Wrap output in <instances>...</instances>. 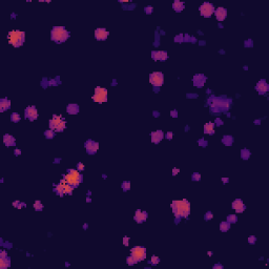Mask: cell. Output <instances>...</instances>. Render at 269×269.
I'll use <instances>...</instances> for the list:
<instances>
[{
  "instance_id": "obj_39",
  "label": "cell",
  "mask_w": 269,
  "mask_h": 269,
  "mask_svg": "<svg viewBox=\"0 0 269 269\" xmlns=\"http://www.w3.org/2000/svg\"><path fill=\"white\" fill-rule=\"evenodd\" d=\"M77 167H78V169H79V170H83V169H84V165H83L82 163H78Z\"/></svg>"
},
{
  "instance_id": "obj_45",
  "label": "cell",
  "mask_w": 269,
  "mask_h": 269,
  "mask_svg": "<svg viewBox=\"0 0 269 269\" xmlns=\"http://www.w3.org/2000/svg\"><path fill=\"white\" fill-rule=\"evenodd\" d=\"M20 154H21V150H20V149H16V150H15V155H20Z\"/></svg>"
},
{
  "instance_id": "obj_41",
  "label": "cell",
  "mask_w": 269,
  "mask_h": 269,
  "mask_svg": "<svg viewBox=\"0 0 269 269\" xmlns=\"http://www.w3.org/2000/svg\"><path fill=\"white\" fill-rule=\"evenodd\" d=\"M145 12L147 13V14H149V13H151V12H153V8H150V6H147V8H145Z\"/></svg>"
},
{
  "instance_id": "obj_7",
  "label": "cell",
  "mask_w": 269,
  "mask_h": 269,
  "mask_svg": "<svg viewBox=\"0 0 269 269\" xmlns=\"http://www.w3.org/2000/svg\"><path fill=\"white\" fill-rule=\"evenodd\" d=\"M130 255L137 262L143 261L146 258V249L144 247H141V246H136L130 250Z\"/></svg>"
},
{
  "instance_id": "obj_24",
  "label": "cell",
  "mask_w": 269,
  "mask_h": 269,
  "mask_svg": "<svg viewBox=\"0 0 269 269\" xmlns=\"http://www.w3.org/2000/svg\"><path fill=\"white\" fill-rule=\"evenodd\" d=\"M204 132L205 134H214V124L209 122V123H206L205 126H204Z\"/></svg>"
},
{
  "instance_id": "obj_8",
  "label": "cell",
  "mask_w": 269,
  "mask_h": 269,
  "mask_svg": "<svg viewBox=\"0 0 269 269\" xmlns=\"http://www.w3.org/2000/svg\"><path fill=\"white\" fill-rule=\"evenodd\" d=\"M93 100L95 102H105L107 100V89L103 87H96L95 94L93 96Z\"/></svg>"
},
{
  "instance_id": "obj_32",
  "label": "cell",
  "mask_w": 269,
  "mask_h": 269,
  "mask_svg": "<svg viewBox=\"0 0 269 269\" xmlns=\"http://www.w3.org/2000/svg\"><path fill=\"white\" fill-rule=\"evenodd\" d=\"M249 156H250L249 150H247V149H243V150H242V158L244 160L248 159V157Z\"/></svg>"
},
{
  "instance_id": "obj_23",
  "label": "cell",
  "mask_w": 269,
  "mask_h": 269,
  "mask_svg": "<svg viewBox=\"0 0 269 269\" xmlns=\"http://www.w3.org/2000/svg\"><path fill=\"white\" fill-rule=\"evenodd\" d=\"M204 82H205V77H204L203 75H197V76L193 78V83H195L197 86H202Z\"/></svg>"
},
{
  "instance_id": "obj_37",
  "label": "cell",
  "mask_w": 269,
  "mask_h": 269,
  "mask_svg": "<svg viewBox=\"0 0 269 269\" xmlns=\"http://www.w3.org/2000/svg\"><path fill=\"white\" fill-rule=\"evenodd\" d=\"M44 134H45V137H46V138H51V139H52V138H54V132H53L52 130H46V132H44Z\"/></svg>"
},
{
  "instance_id": "obj_2",
  "label": "cell",
  "mask_w": 269,
  "mask_h": 269,
  "mask_svg": "<svg viewBox=\"0 0 269 269\" xmlns=\"http://www.w3.org/2000/svg\"><path fill=\"white\" fill-rule=\"evenodd\" d=\"M69 38V32L63 26H55L52 30V39L57 43H63Z\"/></svg>"
},
{
  "instance_id": "obj_4",
  "label": "cell",
  "mask_w": 269,
  "mask_h": 269,
  "mask_svg": "<svg viewBox=\"0 0 269 269\" xmlns=\"http://www.w3.org/2000/svg\"><path fill=\"white\" fill-rule=\"evenodd\" d=\"M64 180H65L69 185H71V186L77 187L78 185L82 182V176L78 173L77 170L69 169L67 175L64 177Z\"/></svg>"
},
{
  "instance_id": "obj_5",
  "label": "cell",
  "mask_w": 269,
  "mask_h": 269,
  "mask_svg": "<svg viewBox=\"0 0 269 269\" xmlns=\"http://www.w3.org/2000/svg\"><path fill=\"white\" fill-rule=\"evenodd\" d=\"M65 121L61 116H53V119L50 120V127L55 132H62L65 128Z\"/></svg>"
},
{
  "instance_id": "obj_38",
  "label": "cell",
  "mask_w": 269,
  "mask_h": 269,
  "mask_svg": "<svg viewBox=\"0 0 269 269\" xmlns=\"http://www.w3.org/2000/svg\"><path fill=\"white\" fill-rule=\"evenodd\" d=\"M211 218H212V214H211V212H207V214H206V216H205V219L206 220H210Z\"/></svg>"
},
{
  "instance_id": "obj_16",
  "label": "cell",
  "mask_w": 269,
  "mask_h": 269,
  "mask_svg": "<svg viewBox=\"0 0 269 269\" xmlns=\"http://www.w3.org/2000/svg\"><path fill=\"white\" fill-rule=\"evenodd\" d=\"M147 219V214L145 211H142V210H137L136 214H134V221L138 223H142L144 221H146Z\"/></svg>"
},
{
  "instance_id": "obj_35",
  "label": "cell",
  "mask_w": 269,
  "mask_h": 269,
  "mask_svg": "<svg viewBox=\"0 0 269 269\" xmlns=\"http://www.w3.org/2000/svg\"><path fill=\"white\" fill-rule=\"evenodd\" d=\"M134 263H137V261H136V260H134V259L132 258V255L127 258V264H128V265H134Z\"/></svg>"
},
{
  "instance_id": "obj_11",
  "label": "cell",
  "mask_w": 269,
  "mask_h": 269,
  "mask_svg": "<svg viewBox=\"0 0 269 269\" xmlns=\"http://www.w3.org/2000/svg\"><path fill=\"white\" fill-rule=\"evenodd\" d=\"M25 117L31 121H34L38 117V112L36 110L35 106H28L25 110Z\"/></svg>"
},
{
  "instance_id": "obj_22",
  "label": "cell",
  "mask_w": 269,
  "mask_h": 269,
  "mask_svg": "<svg viewBox=\"0 0 269 269\" xmlns=\"http://www.w3.org/2000/svg\"><path fill=\"white\" fill-rule=\"evenodd\" d=\"M66 110L71 115H75V114L79 113V106L77 104H69L66 107Z\"/></svg>"
},
{
  "instance_id": "obj_9",
  "label": "cell",
  "mask_w": 269,
  "mask_h": 269,
  "mask_svg": "<svg viewBox=\"0 0 269 269\" xmlns=\"http://www.w3.org/2000/svg\"><path fill=\"white\" fill-rule=\"evenodd\" d=\"M149 82L154 86H161L164 82V77H163V74L160 73V71H155L153 74H150L149 76Z\"/></svg>"
},
{
  "instance_id": "obj_15",
  "label": "cell",
  "mask_w": 269,
  "mask_h": 269,
  "mask_svg": "<svg viewBox=\"0 0 269 269\" xmlns=\"http://www.w3.org/2000/svg\"><path fill=\"white\" fill-rule=\"evenodd\" d=\"M232 208L236 210V212H243V210L245 209V205L243 203V201L240 200V199H236L232 202Z\"/></svg>"
},
{
  "instance_id": "obj_12",
  "label": "cell",
  "mask_w": 269,
  "mask_h": 269,
  "mask_svg": "<svg viewBox=\"0 0 269 269\" xmlns=\"http://www.w3.org/2000/svg\"><path fill=\"white\" fill-rule=\"evenodd\" d=\"M85 148H86V151H87L89 155L96 154V151L99 148V145H98V143L95 142V141L88 140L87 142L85 143Z\"/></svg>"
},
{
  "instance_id": "obj_14",
  "label": "cell",
  "mask_w": 269,
  "mask_h": 269,
  "mask_svg": "<svg viewBox=\"0 0 269 269\" xmlns=\"http://www.w3.org/2000/svg\"><path fill=\"white\" fill-rule=\"evenodd\" d=\"M255 89H257L260 94H265V93L268 92L269 86H268V84L266 83L265 80H261V81H259L258 82V84H257V86H255Z\"/></svg>"
},
{
  "instance_id": "obj_46",
  "label": "cell",
  "mask_w": 269,
  "mask_h": 269,
  "mask_svg": "<svg viewBox=\"0 0 269 269\" xmlns=\"http://www.w3.org/2000/svg\"><path fill=\"white\" fill-rule=\"evenodd\" d=\"M222 181H223V182H225V183H226V182H228V178H227V179H226V178H223V179H222Z\"/></svg>"
},
{
  "instance_id": "obj_10",
  "label": "cell",
  "mask_w": 269,
  "mask_h": 269,
  "mask_svg": "<svg viewBox=\"0 0 269 269\" xmlns=\"http://www.w3.org/2000/svg\"><path fill=\"white\" fill-rule=\"evenodd\" d=\"M200 13L203 17L208 18V17H210L214 13V6L209 2H204L203 4L200 6Z\"/></svg>"
},
{
  "instance_id": "obj_19",
  "label": "cell",
  "mask_w": 269,
  "mask_h": 269,
  "mask_svg": "<svg viewBox=\"0 0 269 269\" xmlns=\"http://www.w3.org/2000/svg\"><path fill=\"white\" fill-rule=\"evenodd\" d=\"M163 137H164V134H163V132H161V130H157V132H151V141L154 143H156V144L162 140Z\"/></svg>"
},
{
  "instance_id": "obj_27",
  "label": "cell",
  "mask_w": 269,
  "mask_h": 269,
  "mask_svg": "<svg viewBox=\"0 0 269 269\" xmlns=\"http://www.w3.org/2000/svg\"><path fill=\"white\" fill-rule=\"evenodd\" d=\"M230 228V223L229 222H222L220 224V230L221 231H227Z\"/></svg>"
},
{
  "instance_id": "obj_40",
  "label": "cell",
  "mask_w": 269,
  "mask_h": 269,
  "mask_svg": "<svg viewBox=\"0 0 269 269\" xmlns=\"http://www.w3.org/2000/svg\"><path fill=\"white\" fill-rule=\"evenodd\" d=\"M128 242H129V238H124L123 239V244L125 245V246L128 245Z\"/></svg>"
},
{
  "instance_id": "obj_29",
  "label": "cell",
  "mask_w": 269,
  "mask_h": 269,
  "mask_svg": "<svg viewBox=\"0 0 269 269\" xmlns=\"http://www.w3.org/2000/svg\"><path fill=\"white\" fill-rule=\"evenodd\" d=\"M11 120L13 121V122H19L20 121V115L19 114H17V113H13L12 114V116H11Z\"/></svg>"
},
{
  "instance_id": "obj_44",
  "label": "cell",
  "mask_w": 269,
  "mask_h": 269,
  "mask_svg": "<svg viewBox=\"0 0 269 269\" xmlns=\"http://www.w3.org/2000/svg\"><path fill=\"white\" fill-rule=\"evenodd\" d=\"M179 171H180V170H179V169H177V168H173V176H175V175H176V173H178Z\"/></svg>"
},
{
  "instance_id": "obj_18",
  "label": "cell",
  "mask_w": 269,
  "mask_h": 269,
  "mask_svg": "<svg viewBox=\"0 0 269 269\" xmlns=\"http://www.w3.org/2000/svg\"><path fill=\"white\" fill-rule=\"evenodd\" d=\"M214 14H216V17H217V19L219 21H223L226 18L227 12H226V10L224 8H217V11L214 12Z\"/></svg>"
},
{
  "instance_id": "obj_28",
  "label": "cell",
  "mask_w": 269,
  "mask_h": 269,
  "mask_svg": "<svg viewBox=\"0 0 269 269\" xmlns=\"http://www.w3.org/2000/svg\"><path fill=\"white\" fill-rule=\"evenodd\" d=\"M232 142H234V139H232V137H229V136H227V137L223 138V143H224L225 145H231V144H232Z\"/></svg>"
},
{
  "instance_id": "obj_13",
  "label": "cell",
  "mask_w": 269,
  "mask_h": 269,
  "mask_svg": "<svg viewBox=\"0 0 269 269\" xmlns=\"http://www.w3.org/2000/svg\"><path fill=\"white\" fill-rule=\"evenodd\" d=\"M107 36H108V32L105 28H97L95 31V37H96L97 40L103 41L107 38Z\"/></svg>"
},
{
  "instance_id": "obj_3",
  "label": "cell",
  "mask_w": 269,
  "mask_h": 269,
  "mask_svg": "<svg viewBox=\"0 0 269 269\" xmlns=\"http://www.w3.org/2000/svg\"><path fill=\"white\" fill-rule=\"evenodd\" d=\"M8 40L13 46H21L24 42V33L21 31H12L8 35Z\"/></svg>"
},
{
  "instance_id": "obj_25",
  "label": "cell",
  "mask_w": 269,
  "mask_h": 269,
  "mask_svg": "<svg viewBox=\"0 0 269 269\" xmlns=\"http://www.w3.org/2000/svg\"><path fill=\"white\" fill-rule=\"evenodd\" d=\"M173 8L176 12H182L183 11V8H184V3L181 2V1H179V0H176V1L173 3Z\"/></svg>"
},
{
  "instance_id": "obj_36",
  "label": "cell",
  "mask_w": 269,
  "mask_h": 269,
  "mask_svg": "<svg viewBox=\"0 0 269 269\" xmlns=\"http://www.w3.org/2000/svg\"><path fill=\"white\" fill-rule=\"evenodd\" d=\"M200 179H201V175H200V173H193V175H192V180H193V181H199Z\"/></svg>"
},
{
  "instance_id": "obj_33",
  "label": "cell",
  "mask_w": 269,
  "mask_h": 269,
  "mask_svg": "<svg viewBox=\"0 0 269 269\" xmlns=\"http://www.w3.org/2000/svg\"><path fill=\"white\" fill-rule=\"evenodd\" d=\"M149 262H150L151 264H154V265H157V264L160 262V259L158 258V257H156V255H154V257H151L150 261Z\"/></svg>"
},
{
  "instance_id": "obj_43",
  "label": "cell",
  "mask_w": 269,
  "mask_h": 269,
  "mask_svg": "<svg viewBox=\"0 0 269 269\" xmlns=\"http://www.w3.org/2000/svg\"><path fill=\"white\" fill-rule=\"evenodd\" d=\"M166 137H167V139H169V140H170V139L173 138V132H167V136H166Z\"/></svg>"
},
{
  "instance_id": "obj_21",
  "label": "cell",
  "mask_w": 269,
  "mask_h": 269,
  "mask_svg": "<svg viewBox=\"0 0 269 269\" xmlns=\"http://www.w3.org/2000/svg\"><path fill=\"white\" fill-rule=\"evenodd\" d=\"M11 107V101L8 99H2L0 100V110L1 112H6Z\"/></svg>"
},
{
  "instance_id": "obj_34",
  "label": "cell",
  "mask_w": 269,
  "mask_h": 269,
  "mask_svg": "<svg viewBox=\"0 0 269 269\" xmlns=\"http://www.w3.org/2000/svg\"><path fill=\"white\" fill-rule=\"evenodd\" d=\"M227 221L229 223H234V222H236V217L234 216V214H230V216H228L227 217Z\"/></svg>"
},
{
  "instance_id": "obj_47",
  "label": "cell",
  "mask_w": 269,
  "mask_h": 269,
  "mask_svg": "<svg viewBox=\"0 0 269 269\" xmlns=\"http://www.w3.org/2000/svg\"><path fill=\"white\" fill-rule=\"evenodd\" d=\"M176 115H178V114H176V112H173V113H171V116H176Z\"/></svg>"
},
{
  "instance_id": "obj_20",
  "label": "cell",
  "mask_w": 269,
  "mask_h": 269,
  "mask_svg": "<svg viewBox=\"0 0 269 269\" xmlns=\"http://www.w3.org/2000/svg\"><path fill=\"white\" fill-rule=\"evenodd\" d=\"M3 142L6 146H14L16 144V141H15V138L11 134H6L3 137Z\"/></svg>"
},
{
  "instance_id": "obj_1",
  "label": "cell",
  "mask_w": 269,
  "mask_h": 269,
  "mask_svg": "<svg viewBox=\"0 0 269 269\" xmlns=\"http://www.w3.org/2000/svg\"><path fill=\"white\" fill-rule=\"evenodd\" d=\"M171 208L176 217L179 218H186L190 212L189 202L186 200L182 201H173L171 203Z\"/></svg>"
},
{
  "instance_id": "obj_31",
  "label": "cell",
  "mask_w": 269,
  "mask_h": 269,
  "mask_svg": "<svg viewBox=\"0 0 269 269\" xmlns=\"http://www.w3.org/2000/svg\"><path fill=\"white\" fill-rule=\"evenodd\" d=\"M122 188H123L124 191H125V190H129V188H130V182L124 181L123 183H122Z\"/></svg>"
},
{
  "instance_id": "obj_30",
  "label": "cell",
  "mask_w": 269,
  "mask_h": 269,
  "mask_svg": "<svg viewBox=\"0 0 269 269\" xmlns=\"http://www.w3.org/2000/svg\"><path fill=\"white\" fill-rule=\"evenodd\" d=\"M34 208H35L36 210H42V209H43V205L41 204L40 201H36L35 203H34Z\"/></svg>"
},
{
  "instance_id": "obj_26",
  "label": "cell",
  "mask_w": 269,
  "mask_h": 269,
  "mask_svg": "<svg viewBox=\"0 0 269 269\" xmlns=\"http://www.w3.org/2000/svg\"><path fill=\"white\" fill-rule=\"evenodd\" d=\"M10 258L8 257H4V258H0V267L2 269H6L10 267Z\"/></svg>"
},
{
  "instance_id": "obj_17",
  "label": "cell",
  "mask_w": 269,
  "mask_h": 269,
  "mask_svg": "<svg viewBox=\"0 0 269 269\" xmlns=\"http://www.w3.org/2000/svg\"><path fill=\"white\" fill-rule=\"evenodd\" d=\"M151 56H153V58H154V60H161V61H165L166 59H167V53L166 52H154L153 54H151Z\"/></svg>"
},
{
  "instance_id": "obj_42",
  "label": "cell",
  "mask_w": 269,
  "mask_h": 269,
  "mask_svg": "<svg viewBox=\"0 0 269 269\" xmlns=\"http://www.w3.org/2000/svg\"><path fill=\"white\" fill-rule=\"evenodd\" d=\"M248 241H249V243H252V244H253V243L255 242V238H254V236H250L249 239H248Z\"/></svg>"
},
{
  "instance_id": "obj_6",
  "label": "cell",
  "mask_w": 269,
  "mask_h": 269,
  "mask_svg": "<svg viewBox=\"0 0 269 269\" xmlns=\"http://www.w3.org/2000/svg\"><path fill=\"white\" fill-rule=\"evenodd\" d=\"M74 190V186L69 185L65 180H61L60 183L56 186L55 191L57 192L58 195L63 196V195H71V192Z\"/></svg>"
}]
</instances>
